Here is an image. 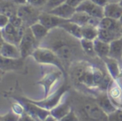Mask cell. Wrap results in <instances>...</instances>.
Here are the masks:
<instances>
[{
	"label": "cell",
	"instance_id": "obj_1",
	"mask_svg": "<svg viewBox=\"0 0 122 121\" xmlns=\"http://www.w3.org/2000/svg\"><path fill=\"white\" fill-rule=\"evenodd\" d=\"M39 46L54 51L65 68L68 66L69 69L74 63L83 60L82 57L85 55L80 44V39L70 35L60 27L49 31Z\"/></svg>",
	"mask_w": 122,
	"mask_h": 121
},
{
	"label": "cell",
	"instance_id": "obj_2",
	"mask_svg": "<svg viewBox=\"0 0 122 121\" xmlns=\"http://www.w3.org/2000/svg\"><path fill=\"white\" fill-rule=\"evenodd\" d=\"M72 81L77 85H82L89 89H99L102 80L108 71H103L85 60L74 63L70 67Z\"/></svg>",
	"mask_w": 122,
	"mask_h": 121
},
{
	"label": "cell",
	"instance_id": "obj_3",
	"mask_svg": "<svg viewBox=\"0 0 122 121\" xmlns=\"http://www.w3.org/2000/svg\"><path fill=\"white\" fill-rule=\"evenodd\" d=\"M74 111L80 121H108V115L100 109L95 99H85L78 103Z\"/></svg>",
	"mask_w": 122,
	"mask_h": 121
},
{
	"label": "cell",
	"instance_id": "obj_4",
	"mask_svg": "<svg viewBox=\"0 0 122 121\" xmlns=\"http://www.w3.org/2000/svg\"><path fill=\"white\" fill-rule=\"evenodd\" d=\"M33 58L39 64H49V65L56 66L63 73H65V66H64L62 61L60 60L57 54L52 51L51 49L45 47L39 46L35 49L34 54H32Z\"/></svg>",
	"mask_w": 122,
	"mask_h": 121
},
{
	"label": "cell",
	"instance_id": "obj_5",
	"mask_svg": "<svg viewBox=\"0 0 122 121\" xmlns=\"http://www.w3.org/2000/svg\"><path fill=\"white\" fill-rule=\"evenodd\" d=\"M42 9L31 5L29 4L19 5L17 14L23 19L24 24L26 27H30L32 24L39 22V15Z\"/></svg>",
	"mask_w": 122,
	"mask_h": 121
},
{
	"label": "cell",
	"instance_id": "obj_6",
	"mask_svg": "<svg viewBox=\"0 0 122 121\" xmlns=\"http://www.w3.org/2000/svg\"><path fill=\"white\" fill-rule=\"evenodd\" d=\"M39 45H40V44L35 39L30 28L27 27L24 37H23L22 40L19 45L23 59L29 57V56H32L35 49L39 48Z\"/></svg>",
	"mask_w": 122,
	"mask_h": 121
},
{
	"label": "cell",
	"instance_id": "obj_7",
	"mask_svg": "<svg viewBox=\"0 0 122 121\" xmlns=\"http://www.w3.org/2000/svg\"><path fill=\"white\" fill-rule=\"evenodd\" d=\"M76 11L85 13L90 16L100 18V19L105 17L104 16V8L94 4L90 0H85L84 2H82L76 8Z\"/></svg>",
	"mask_w": 122,
	"mask_h": 121
},
{
	"label": "cell",
	"instance_id": "obj_8",
	"mask_svg": "<svg viewBox=\"0 0 122 121\" xmlns=\"http://www.w3.org/2000/svg\"><path fill=\"white\" fill-rule=\"evenodd\" d=\"M67 21L68 20L66 19H61L50 13L44 12V11H42L39 19V22L41 23L44 26H45L49 30H52L54 29L60 27L61 24H63Z\"/></svg>",
	"mask_w": 122,
	"mask_h": 121
},
{
	"label": "cell",
	"instance_id": "obj_9",
	"mask_svg": "<svg viewBox=\"0 0 122 121\" xmlns=\"http://www.w3.org/2000/svg\"><path fill=\"white\" fill-rule=\"evenodd\" d=\"M0 54L2 57L7 58V59H23L19 46L11 44V43L6 42L3 39L1 48H0Z\"/></svg>",
	"mask_w": 122,
	"mask_h": 121
},
{
	"label": "cell",
	"instance_id": "obj_10",
	"mask_svg": "<svg viewBox=\"0 0 122 121\" xmlns=\"http://www.w3.org/2000/svg\"><path fill=\"white\" fill-rule=\"evenodd\" d=\"M24 107L28 113L32 114L34 117L38 118L40 121H44L50 114V110L46 109L38 104H34L31 100H27L24 104Z\"/></svg>",
	"mask_w": 122,
	"mask_h": 121
},
{
	"label": "cell",
	"instance_id": "obj_11",
	"mask_svg": "<svg viewBox=\"0 0 122 121\" xmlns=\"http://www.w3.org/2000/svg\"><path fill=\"white\" fill-rule=\"evenodd\" d=\"M68 90V88L65 87V86H62L60 89L58 91H56L55 94L54 95H52L50 98H49L48 99H45L44 101H41V102H35V101H32L34 104H38V105L41 106V107L44 108L46 109H49V110H51L53 108H54L55 106H57L58 104H59V100L63 95L67 92Z\"/></svg>",
	"mask_w": 122,
	"mask_h": 121
},
{
	"label": "cell",
	"instance_id": "obj_12",
	"mask_svg": "<svg viewBox=\"0 0 122 121\" xmlns=\"http://www.w3.org/2000/svg\"><path fill=\"white\" fill-rule=\"evenodd\" d=\"M95 102L97 103L100 108L107 114H110L116 110L117 108L115 106L111 99H110L107 92H100L95 98Z\"/></svg>",
	"mask_w": 122,
	"mask_h": 121
},
{
	"label": "cell",
	"instance_id": "obj_13",
	"mask_svg": "<svg viewBox=\"0 0 122 121\" xmlns=\"http://www.w3.org/2000/svg\"><path fill=\"white\" fill-rule=\"evenodd\" d=\"M48 13H50V14H54V15L61 18V19L70 20L74 16V14L76 13V8L70 5V4L65 2L63 4L59 5V7L49 11Z\"/></svg>",
	"mask_w": 122,
	"mask_h": 121
},
{
	"label": "cell",
	"instance_id": "obj_14",
	"mask_svg": "<svg viewBox=\"0 0 122 121\" xmlns=\"http://www.w3.org/2000/svg\"><path fill=\"white\" fill-rule=\"evenodd\" d=\"M105 64V66L106 68V70L110 74L113 79H116L121 75L122 68L120 62L116 59L110 57H105L101 59Z\"/></svg>",
	"mask_w": 122,
	"mask_h": 121
},
{
	"label": "cell",
	"instance_id": "obj_15",
	"mask_svg": "<svg viewBox=\"0 0 122 121\" xmlns=\"http://www.w3.org/2000/svg\"><path fill=\"white\" fill-rule=\"evenodd\" d=\"M104 16L119 20L122 16V6L120 3H109L104 7Z\"/></svg>",
	"mask_w": 122,
	"mask_h": 121
},
{
	"label": "cell",
	"instance_id": "obj_16",
	"mask_svg": "<svg viewBox=\"0 0 122 121\" xmlns=\"http://www.w3.org/2000/svg\"><path fill=\"white\" fill-rule=\"evenodd\" d=\"M99 29H108V30L122 33V26L120 24V21L107 17H104L101 19L100 25H99Z\"/></svg>",
	"mask_w": 122,
	"mask_h": 121
},
{
	"label": "cell",
	"instance_id": "obj_17",
	"mask_svg": "<svg viewBox=\"0 0 122 121\" xmlns=\"http://www.w3.org/2000/svg\"><path fill=\"white\" fill-rule=\"evenodd\" d=\"M18 9H19V5L14 0H1V6H0L1 14L11 17L17 14Z\"/></svg>",
	"mask_w": 122,
	"mask_h": 121
},
{
	"label": "cell",
	"instance_id": "obj_18",
	"mask_svg": "<svg viewBox=\"0 0 122 121\" xmlns=\"http://www.w3.org/2000/svg\"><path fill=\"white\" fill-rule=\"evenodd\" d=\"M94 44H95V53L99 59H102L105 57H108L110 48V43L102 41L100 39H96L95 40H94Z\"/></svg>",
	"mask_w": 122,
	"mask_h": 121
},
{
	"label": "cell",
	"instance_id": "obj_19",
	"mask_svg": "<svg viewBox=\"0 0 122 121\" xmlns=\"http://www.w3.org/2000/svg\"><path fill=\"white\" fill-rule=\"evenodd\" d=\"M61 29H63L65 31H66L68 34L74 37L77 38L79 39H82V27L75 23L72 22L70 20H68L67 22L61 24Z\"/></svg>",
	"mask_w": 122,
	"mask_h": 121
},
{
	"label": "cell",
	"instance_id": "obj_20",
	"mask_svg": "<svg viewBox=\"0 0 122 121\" xmlns=\"http://www.w3.org/2000/svg\"><path fill=\"white\" fill-rule=\"evenodd\" d=\"M23 66L22 59H7L1 56V69L4 71L9 70H16L19 69Z\"/></svg>",
	"mask_w": 122,
	"mask_h": 121
},
{
	"label": "cell",
	"instance_id": "obj_21",
	"mask_svg": "<svg viewBox=\"0 0 122 121\" xmlns=\"http://www.w3.org/2000/svg\"><path fill=\"white\" fill-rule=\"evenodd\" d=\"M72 110V106L69 103H59L57 106L53 108L50 110V114L57 119H60L65 117Z\"/></svg>",
	"mask_w": 122,
	"mask_h": 121
},
{
	"label": "cell",
	"instance_id": "obj_22",
	"mask_svg": "<svg viewBox=\"0 0 122 121\" xmlns=\"http://www.w3.org/2000/svg\"><path fill=\"white\" fill-rule=\"evenodd\" d=\"M29 28H30L32 33L34 34L35 39L39 42V44L45 39V37L48 35V34L50 31L39 22H37L35 24H32Z\"/></svg>",
	"mask_w": 122,
	"mask_h": 121
},
{
	"label": "cell",
	"instance_id": "obj_23",
	"mask_svg": "<svg viewBox=\"0 0 122 121\" xmlns=\"http://www.w3.org/2000/svg\"><path fill=\"white\" fill-rule=\"evenodd\" d=\"M120 38H122L121 32H116V31L108 30V29H99L98 39H100L102 41H105V42L110 44L112 41L116 40V39H119Z\"/></svg>",
	"mask_w": 122,
	"mask_h": 121
},
{
	"label": "cell",
	"instance_id": "obj_24",
	"mask_svg": "<svg viewBox=\"0 0 122 121\" xmlns=\"http://www.w3.org/2000/svg\"><path fill=\"white\" fill-rule=\"evenodd\" d=\"M109 57L113 58L120 62L122 60V38L110 43Z\"/></svg>",
	"mask_w": 122,
	"mask_h": 121
},
{
	"label": "cell",
	"instance_id": "obj_25",
	"mask_svg": "<svg viewBox=\"0 0 122 121\" xmlns=\"http://www.w3.org/2000/svg\"><path fill=\"white\" fill-rule=\"evenodd\" d=\"M80 44H81L82 49L87 57L90 58H96V53L95 50V44L93 40L81 39H80Z\"/></svg>",
	"mask_w": 122,
	"mask_h": 121
},
{
	"label": "cell",
	"instance_id": "obj_26",
	"mask_svg": "<svg viewBox=\"0 0 122 121\" xmlns=\"http://www.w3.org/2000/svg\"><path fill=\"white\" fill-rule=\"evenodd\" d=\"M99 28L93 26L86 25L82 27V39H89V40H95L98 39Z\"/></svg>",
	"mask_w": 122,
	"mask_h": 121
},
{
	"label": "cell",
	"instance_id": "obj_27",
	"mask_svg": "<svg viewBox=\"0 0 122 121\" xmlns=\"http://www.w3.org/2000/svg\"><path fill=\"white\" fill-rule=\"evenodd\" d=\"M91 17L92 16H90L89 14H85V13L76 11V13L74 14V16L72 17V19H70V21H72V22L75 23V24H79L80 26L83 27V26L89 25Z\"/></svg>",
	"mask_w": 122,
	"mask_h": 121
},
{
	"label": "cell",
	"instance_id": "obj_28",
	"mask_svg": "<svg viewBox=\"0 0 122 121\" xmlns=\"http://www.w3.org/2000/svg\"><path fill=\"white\" fill-rule=\"evenodd\" d=\"M67 0H48L47 4L42 9V11H44V12H49V11L59 7L61 4H63Z\"/></svg>",
	"mask_w": 122,
	"mask_h": 121
},
{
	"label": "cell",
	"instance_id": "obj_29",
	"mask_svg": "<svg viewBox=\"0 0 122 121\" xmlns=\"http://www.w3.org/2000/svg\"><path fill=\"white\" fill-rule=\"evenodd\" d=\"M108 121H122V109H116L108 115Z\"/></svg>",
	"mask_w": 122,
	"mask_h": 121
},
{
	"label": "cell",
	"instance_id": "obj_30",
	"mask_svg": "<svg viewBox=\"0 0 122 121\" xmlns=\"http://www.w3.org/2000/svg\"><path fill=\"white\" fill-rule=\"evenodd\" d=\"M19 117H20L19 114L12 111V112H9L3 115L1 117V121H19Z\"/></svg>",
	"mask_w": 122,
	"mask_h": 121
},
{
	"label": "cell",
	"instance_id": "obj_31",
	"mask_svg": "<svg viewBox=\"0 0 122 121\" xmlns=\"http://www.w3.org/2000/svg\"><path fill=\"white\" fill-rule=\"evenodd\" d=\"M58 121H80V119H79L78 115L76 114V113L72 109V110L70 111L67 115H65V117H63V118H61V119H59Z\"/></svg>",
	"mask_w": 122,
	"mask_h": 121
},
{
	"label": "cell",
	"instance_id": "obj_32",
	"mask_svg": "<svg viewBox=\"0 0 122 121\" xmlns=\"http://www.w3.org/2000/svg\"><path fill=\"white\" fill-rule=\"evenodd\" d=\"M9 18H10V24H12L13 25L15 26L16 28H19V27H21V26L24 25L23 19H21L18 14L13 15Z\"/></svg>",
	"mask_w": 122,
	"mask_h": 121
},
{
	"label": "cell",
	"instance_id": "obj_33",
	"mask_svg": "<svg viewBox=\"0 0 122 121\" xmlns=\"http://www.w3.org/2000/svg\"><path fill=\"white\" fill-rule=\"evenodd\" d=\"M47 2H48V0H29V1H28V4L42 9L43 8H44V6L47 4Z\"/></svg>",
	"mask_w": 122,
	"mask_h": 121
},
{
	"label": "cell",
	"instance_id": "obj_34",
	"mask_svg": "<svg viewBox=\"0 0 122 121\" xmlns=\"http://www.w3.org/2000/svg\"><path fill=\"white\" fill-rule=\"evenodd\" d=\"M9 23H10V18L9 16L3 14H0V27H1V29H4Z\"/></svg>",
	"mask_w": 122,
	"mask_h": 121
},
{
	"label": "cell",
	"instance_id": "obj_35",
	"mask_svg": "<svg viewBox=\"0 0 122 121\" xmlns=\"http://www.w3.org/2000/svg\"><path fill=\"white\" fill-rule=\"evenodd\" d=\"M19 121H37V119L32 114H30L26 111V112H24V114H22L20 115Z\"/></svg>",
	"mask_w": 122,
	"mask_h": 121
},
{
	"label": "cell",
	"instance_id": "obj_36",
	"mask_svg": "<svg viewBox=\"0 0 122 121\" xmlns=\"http://www.w3.org/2000/svg\"><path fill=\"white\" fill-rule=\"evenodd\" d=\"M90 1H92L94 4H97L98 6H100V7H102V8L105 7V6L110 3L109 0H90Z\"/></svg>",
	"mask_w": 122,
	"mask_h": 121
},
{
	"label": "cell",
	"instance_id": "obj_37",
	"mask_svg": "<svg viewBox=\"0 0 122 121\" xmlns=\"http://www.w3.org/2000/svg\"><path fill=\"white\" fill-rule=\"evenodd\" d=\"M85 0H67L66 3L69 4L70 5L73 6L75 8H77L82 2H84Z\"/></svg>",
	"mask_w": 122,
	"mask_h": 121
},
{
	"label": "cell",
	"instance_id": "obj_38",
	"mask_svg": "<svg viewBox=\"0 0 122 121\" xmlns=\"http://www.w3.org/2000/svg\"><path fill=\"white\" fill-rule=\"evenodd\" d=\"M58 120H59V119H57L55 117H54L52 114H49V115L48 116V117L46 118L44 121H58Z\"/></svg>",
	"mask_w": 122,
	"mask_h": 121
},
{
	"label": "cell",
	"instance_id": "obj_39",
	"mask_svg": "<svg viewBox=\"0 0 122 121\" xmlns=\"http://www.w3.org/2000/svg\"><path fill=\"white\" fill-rule=\"evenodd\" d=\"M14 1L18 5H23V4H28V1H29V0H14Z\"/></svg>",
	"mask_w": 122,
	"mask_h": 121
},
{
	"label": "cell",
	"instance_id": "obj_40",
	"mask_svg": "<svg viewBox=\"0 0 122 121\" xmlns=\"http://www.w3.org/2000/svg\"><path fill=\"white\" fill-rule=\"evenodd\" d=\"M110 3H120L121 0H109Z\"/></svg>",
	"mask_w": 122,
	"mask_h": 121
},
{
	"label": "cell",
	"instance_id": "obj_41",
	"mask_svg": "<svg viewBox=\"0 0 122 121\" xmlns=\"http://www.w3.org/2000/svg\"><path fill=\"white\" fill-rule=\"evenodd\" d=\"M119 21H120V24H121V26H122V16H121V17H120V19H119Z\"/></svg>",
	"mask_w": 122,
	"mask_h": 121
},
{
	"label": "cell",
	"instance_id": "obj_42",
	"mask_svg": "<svg viewBox=\"0 0 122 121\" xmlns=\"http://www.w3.org/2000/svg\"><path fill=\"white\" fill-rule=\"evenodd\" d=\"M120 5H121V6H122V0H121V1H120Z\"/></svg>",
	"mask_w": 122,
	"mask_h": 121
},
{
	"label": "cell",
	"instance_id": "obj_43",
	"mask_svg": "<svg viewBox=\"0 0 122 121\" xmlns=\"http://www.w3.org/2000/svg\"><path fill=\"white\" fill-rule=\"evenodd\" d=\"M120 64H121V66H122V60L120 61Z\"/></svg>",
	"mask_w": 122,
	"mask_h": 121
}]
</instances>
